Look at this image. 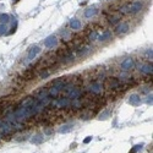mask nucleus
<instances>
[{"label": "nucleus", "instance_id": "f257e3e1", "mask_svg": "<svg viewBox=\"0 0 153 153\" xmlns=\"http://www.w3.org/2000/svg\"><path fill=\"white\" fill-rule=\"evenodd\" d=\"M121 86L120 81L115 77H108L107 80L104 81V87L108 88V89H117Z\"/></svg>", "mask_w": 153, "mask_h": 153}, {"label": "nucleus", "instance_id": "f03ea898", "mask_svg": "<svg viewBox=\"0 0 153 153\" xmlns=\"http://www.w3.org/2000/svg\"><path fill=\"white\" fill-rule=\"evenodd\" d=\"M142 10H143V3L140 1V0H136V1L129 5V14L131 15H136L138 12H141Z\"/></svg>", "mask_w": 153, "mask_h": 153}, {"label": "nucleus", "instance_id": "7ed1b4c3", "mask_svg": "<svg viewBox=\"0 0 153 153\" xmlns=\"http://www.w3.org/2000/svg\"><path fill=\"white\" fill-rule=\"evenodd\" d=\"M130 30V25L127 22H119L118 26L115 27V33L117 34H125Z\"/></svg>", "mask_w": 153, "mask_h": 153}, {"label": "nucleus", "instance_id": "20e7f679", "mask_svg": "<svg viewBox=\"0 0 153 153\" xmlns=\"http://www.w3.org/2000/svg\"><path fill=\"white\" fill-rule=\"evenodd\" d=\"M134 65H135L134 59H132V58H126V59L121 63L120 68H121L123 71H129V70H131L132 68H134Z\"/></svg>", "mask_w": 153, "mask_h": 153}, {"label": "nucleus", "instance_id": "39448f33", "mask_svg": "<svg viewBox=\"0 0 153 153\" xmlns=\"http://www.w3.org/2000/svg\"><path fill=\"white\" fill-rule=\"evenodd\" d=\"M44 45L47 48H53V47H55L56 43H58V39H56V37L55 36H49L47 37V38L44 39Z\"/></svg>", "mask_w": 153, "mask_h": 153}, {"label": "nucleus", "instance_id": "423d86ee", "mask_svg": "<svg viewBox=\"0 0 153 153\" xmlns=\"http://www.w3.org/2000/svg\"><path fill=\"white\" fill-rule=\"evenodd\" d=\"M98 14V9L97 7H87L85 11H83V16L86 19H92V17H94Z\"/></svg>", "mask_w": 153, "mask_h": 153}, {"label": "nucleus", "instance_id": "0eeeda50", "mask_svg": "<svg viewBox=\"0 0 153 153\" xmlns=\"http://www.w3.org/2000/svg\"><path fill=\"white\" fill-rule=\"evenodd\" d=\"M141 97L138 94H131L130 96V99H129V103L131 105L134 107H137V105H141Z\"/></svg>", "mask_w": 153, "mask_h": 153}, {"label": "nucleus", "instance_id": "6e6552de", "mask_svg": "<svg viewBox=\"0 0 153 153\" xmlns=\"http://www.w3.org/2000/svg\"><path fill=\"white\" fill-rule=\"evenodd\" d=\"M70 27H71V30H74V31H78L82 28V22L77 19H71L70 20Z\"/></svg>", "mask_w": 153, "mask_h": 153}, {"label": "nucleus", "instance_id": "1a4fd4ad", "mask_svg": "<svg viewBox=\"0 0 153 153\" xmlns=\"http://www.w3.org/2000/svg\"><path fill=\"white\" fill-rule=\"evenodd\" d=\"M99 42H107V40L111 39V32L110 31H104L102 34H98V38H97Z\"/></svg>", "mask_w": 153, "mask_h": 153}, {"label": "nucleus", "instance_id": "9d476101", "mask_svg": "<svg viewBox=\"0 0 153 153\" xmlns=\"http://www.w3.org/2000/svg\"><path fill=\"white\" fill-rule=\"evenodd\" d=\"M40 53V48L39 47H33V48H31V50H30V53H28V60H33L34 58L38 55Z\"/></svg>", "mask_w": 153, "mask_h": 153}, {"label": "nucleus", "instance_id": "9b49d317", "mask_svg": "<svg viewBox=\"0 0 153 153\" xmlns=\"http://www.w3.org/2000/svg\"><path fill=\"white\" fill-rule=\"evenodd\" d=\"M81 89L80 88H72L71 91L69 92V97L71 98V99H78L81 96Z\"/></svg>", "mask_w": 153, "mask_h": 153}, {"label": "nucleus", "instance_id": "f8f14e48", "mask_svg": "<svg viewBox=\"0 0 153 153\" xmlns=\"http://www.w3.org/2000/svg\"><path fill=\"white\" fill-rule=\"evenodd\" d=\"M89 91L92 93H96V94L101 93L102 92V85L99 83V82H94V83H92V86L89 87Z\"/></svg>", "mask_w": 153, "mask_h": 153}, {"label": "nucleus", "instance_id": "ddd939ff", "mask_svg": "<svg viewBox=\"0 0 153 153\" xmlns=\"http://www.w3.org/2000/svg\"><path fill=\"white\" fill-rule=\"evenodd\" d=\"M141 74H144V75H152V64H147V65H143L141 69H140Z\"/></svg>", "mask_w": 153, "mask_h": 153}, {"label": "nucleus", "instance_id": "4468645a", "mask_svg": "<svg viewBox=\"0 0 153 153\" xmlns=\"http://www.w3.org/2000/svg\"><path fill=\"white\" fill-rule=\"evenodd\" d=\"M58 107H59V108H66V107H69L70 105V101L68 98H61V99H59V101H58Z\"/></svg>", "mask_w": 153, "mask_h": 153}, {"label": "nucleus", "instance_id": "2eb2a0df", "mask_svg": "<svg viewBox=\"0 0 153 153\" xmlns=\"http://www.w3.org/2000/svg\"><path fill=\"white\" fill-rule=\"evenodd\" d=\"M59 93H60V89L58 87H55V86H53L52 88L48 89V96L49 97H56V96H59Z\"/></svg>", "mask_w": 153, "mask_h": 153}, {"label": "nucleus", "instance_id": "dca6fc26", "mask_svg": "<svg viewBox=\"0 0 153 153\" xmlns=\"http://www.w3.org/2000/svg\"><path fill=\"white\" fill-rule=\"evenodd\" d=\"M33 77H34V71L32 69H27L23 72V78H26V80H32Z\"/></svg>", "mask_w": 153, "mask_h": 153}, {"label": "nucleus", "instance_id": "f3484780", "mask_svg": "<svg viewBox=\"0 0 153 153\" xmlns=\"http://www.w3.org/2000/svg\"><path fill=\"white\" fill-rule=\"evenodd\" d=\"M72 130V124H66V125H63L61 129L59 130L60 134H66V132H70Z\"/></svg>", "mask_w": 153, "mask_h": 153}, {"label": "nucleus", "instance_id": "a211bd4d", "mask_svg": "<svg viewBox=\"0 0 153 153\" xmlns=\"http://www.w3.org/2000/svg\"><path fill=\"white\" fill-rule=\"evenodd\" d=\"M9 21H10V16L7 14H1L0 15V22H1L3 25H6Z\"/></svg>", "mask_w": 153, "mask_h": 153}, {"label": "nucleus", "instance_id": "6ab92c4d", "mask_svg": "<svg viewBox=\"0 0 153 153\" xmlns=\"http://www.w3.org/2000/svg\"><path fill=\"white\" fill-rule=\"evenodd\" d=\"M43 142V137L40 135H36L34 137L32 138V143H36V144H38V143H42Z\"/></svg>", "mask_w": 153, "mask_h": 153}, {"label": "nucleus", "instance_id": "aec40b11", "mask_svg": "<svg viewBox=\"0 0 153 153\" xmlns=\"http://www.w3.org/2000/svg\"><path fill=\"white\" fill-rule=\"evenodd\" d=\"M82 49H83V50L78 49V55H80V56H85L86 54H88V53H89V48L88 47H83Z\"/></svg>", "mask_w": 153, "mask_h": 153}, {"label": "nucleus", "instance_id": "412c9836", "mask_svg": "<svg viewBox=\"0 0 153 153\" xmlns=\"http://www.w3.org/2000/svg\"><path fill=\"white\" fill-rule=\"evenodd\" d=\"M50 70H47V69H43V71L39 74V76H40V78H47L49 75H50Z\"/></svg>", "mask_w": 153, "mask_h": 153}, {"label": "nucleus", "instance_id": "4be33fe9", "mask_svg": "<svg viewBox=\"0 0 153 153\" xmlns=\"http://www.w3.org/2000/svg\"><path fill=\"white\" fill-rule=\"evenodd\" d=\"M98 38V32L97 31H93V32H91V34H89V37H88V39L91 40V42H94Z\"/></svg>", "mask_w": 153, "mask_h": 153}, {"label": "nucleus", "instance_id": "5701e85b", "mask_svg": "<svg viewBox=\"0 0 153 153\" xmlns=\"http://www.w3.org/2000/svg\"><path fill=\"white\" fill-rule=\"evenodd\" d=\"M142 147H143V144H136V146H134V148H131L129 153H137Z\"/></svg>", "mask_w": 153, "mask_h": 153}, {"label": "nucleus", "instance_id": "b1692460", "mask_svg": "<svg viewBox=\"0 0 153 153\" xmlns=\"http://www.w3.org/2000/svg\"><path fill=\"white\" fill-rule=\"evenodd\" d=\"M119 22H120V17H118V16H114V17H111L109 20L110 25H115V23H119Z\"/></svg>", "mask_w": 153, "mask_h": 153}, {"label": "nucleus", "instance_id": "393cba45", "mask_svg": "<svg viewBox=\"0 0 153 153\" xmlns=\"http://www.w3.org/2000/svg\"><path fill=\"white\" fill-rule=\"evenodd\" d=\"M110 115V111L109 110H105V111H103V113L99 115V119H103V120H104V119H107Z\"/></svg>", "mask_w": 153, "mask_h": 153}, {"label": "nucleus", "instance_id": "a878e982", "mask_svg": "<svg viewBox=\"0 0 153 153\" xmlns=\"http://www.w3.org/2000/svg\"><path fill=\"white\" fill-rule=\"evenodd\" d=\"M6 30H7L6 25H1V27H0V34H4V33H6Z\"/></svg>", "mask_w": 153, "mask_h": 153}, {"label": "nucleus", "instance_id": "bb28decb", "mask_svg": "<svg viewBox=\"0 0 153 153\" xmlns=\"http://www.w3.org/2000/svg\"><path fill=\"white\" fill-rule=\"evenodd\" d=\"M91 141H92V137H91V136H88V137H87V138H86V140H85V141H83V142H85V143H89Z\"/></svg>", "mask_w": 153, "mask_h": 153}, {"label": "nucleus", "instance_id": "cd10ccee", "mask_svg": "<svg viewBox=\"0 0 153 153\" xmlns=\"http://www.w3.org/2000/svg\"><path fill=\"white\" fill-rule=\"evenodd\" d=\"M45 134H47V135H50V134H53V131H52L50 129H45Z\"/></svg>", "mask_w": 153, "mask_h": 153}, {"label": "nucleus", "instance_id": "c85d7f7f", "mask_svg": "<svg viewBox=\"0 0 153 153\" xmlns=\"http://www.w3.org/2000/svg\"><path fill=\"white\" fill-rule=\"evenodd\" d=\"M19 1H20V0H12V3H15V4H16V3H19Z\"/></svg>", "mask_w": 153, "mask_h": 153}, {"label": "nucleus", "instance_id": "c756f323", "mask_svg": "<svg viewBox=\"0 0 153 153\" xmlns=\"http://www.w3.org/2000/svg\"><path fill=\"white\" fill-rule=\"evenodd\" d=\"M104 1H111V0H104Z\"/></svg>", "mask_w": 153, "mask_h": 153}, {"label": "nucleus", "instance_id": "7c9ffc66", "mask_svg": "<svg viewBox=\"0 0 153 153\" xmlns=\"http://www.w3.org/2000/svg\"><path fill=\"white\" fill-rule=\"evenodd\" d=\"M0 127H1V120H0Z\"/></svg>", "mask_w": 153, "mask_h": 153}]
</instances>
